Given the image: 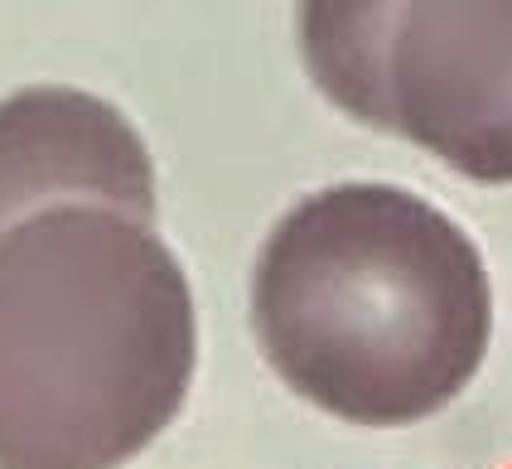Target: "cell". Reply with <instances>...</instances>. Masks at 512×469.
<instances>
[{"label": "cell", "instance_id": "cell-1", "mask_svg": "<svg viewBox=\"0 0 512 469\" xmlns=\"http://www.w3.org/2000/svg\"><path fill=\"white\" fill-rule=\"evenodd\" d=\"M276 378L353 426H411L479 378L493 291L450 213L397 184H329L285 208L252 271Z\"/></svg>", "mask_w": 512, "mask_h": 469}, {"label": "cell", "instance_id": "cell-4", "mask_svg": "<svg viewBox=\"0 0 512 469\" xmlns=\"http://www.w3.org/2000/svg\"><path fill=\"white\" fill-rule=\"evenodd\" d=\"M63 204L155 218V165L141 131L83 88H20L0 102V237Z\"/></svg>", "mask_w": 512, "mask_h": 469}, {"label": "cell", "instance_id": "cell-2", "mask_svg": "<svg viewBox=\"0 0 512 469\" xmlns=\"http://www.w3.org/2000/svg\"><path fill=\"white\" fill-rule=\"evenodd\" d=\"M194 363L189 276L150 223L63 204L0 237V469H121Z\"/></svg>", "mask_w": 512, "mask_h": 469}, {"label": "cell", "instance_id": "cell-3", "mask_svg": "<svg viewBox=\"0 0 512 469\" xmlns=\"http://www.w3.org/2000/svg\"><path fill=\"white\" fill-rule=\"evenodd\" d=\"M319 92L479 184H512V5H300Z\"/></svg>", "mask_w": 512, "mask_h": 469}]
</instances>
